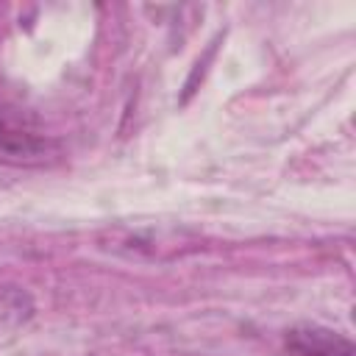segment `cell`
Wrapping results in <instances>:
<instances>
[{"label": "cell", "mask_w": 356, "mask_h": 356, "mask_svg": "<svg viewBox=\"0 0 356 356\" xmlns=\"http://www.w3.org/2000/svg\"><path fill=\"white\" fill-rule=\"evenodd\" d=\"M286 348L298 356H356L353 342L323 325H295L286 331Z\"/></svg>", "instance_id": "1"}, {"label": "cell", "mask_w": 356, "mask_h": 356, "mask_svg": "<svg viewBox=\"0 0 356 356\" xmlns=\"http://www.w3.org/2000/svg\"><path fill=\"white\" fill-rule=\"evenodd\" d=\"M50 150V142L17 128L6 111L0 108V161H11V164H39L44 161Z\"/></svg>", "instance_id": "2"}]
</instances>
